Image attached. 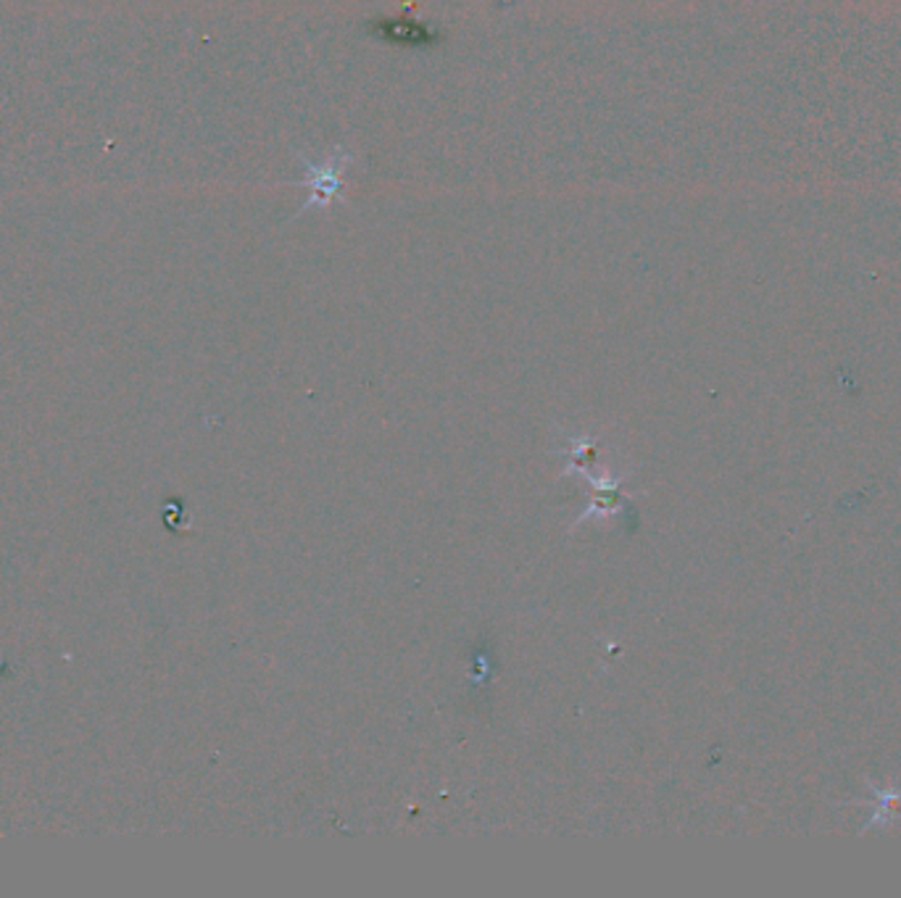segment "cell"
<instances>
[{
  "instance_id": "1",
  "label": "cell",
  "mask_w": 901,
  "mask_h": 898,
  "mask_svg": "<svg viewBox=\"0 0 901 898\" xmlns=\"http://www.w3.org/2000/svg\"><path fill=\"white\" fill-rule=\"evenodd\" d=\"M369 34L379 42L396 48H435L443 42V30L435 24L401 13V17H377L369 21Z\"/></svg>"
},
{
  "instance_id": "2",
  "label": "cell",
  "mask_w": 901,
  "mask_h": 898,
  "mask_svg": "<svg viewBox=\"0 0 901 898\" xmlns=\"http://www.w3.org/2000/svg\"><path fill=\"white\" fill-rule=\"evenodd\" d=\"M348 164V159H335V161H327L325 167H316L314 169V180L308 182V188L314 190V201L312 203H327L330 201V195H335L337 193V188H341V176H337V172H341L343 167ZM312 203H308V206H312Z\"/></svg>"
}]
</instances>
